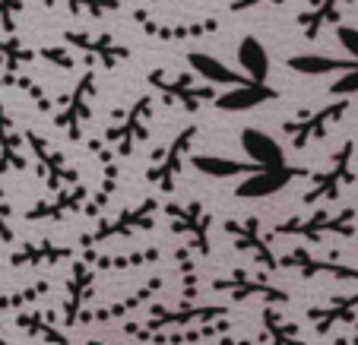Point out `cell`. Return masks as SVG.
Listing matches in <instances>:
<instances>
[{"label":"cell","instance_id":"obj_1","mask_svg":"<svg viewBox=\"0 0 358 345\" xmlns=\"http://www.w3.org/2000/svg\"><path fill=\"white\" fill-rule=\"evenodd\" d=\"M273 237H304V241H327V237H358V210L343 206V210H314L308 216H295L279 222L270 231Z\"/></svg>","mask_w":358,"mask_h":345},{"label":"cell","instance_id":"obj_2","mask_svg":"<svg viewBox=\"0 0 358 345\" xmlns=\"http://www.w3.org/2000/svg\"><path fill=\"white\" fill-rule=\"evenodd\" d=\"M229 314L225 304H181V307H152L143 323H127L130 336L140 339H156L171 330H187L194 323H206V320H219Z\"/></svg>","mask_w":358,"mask_h":345},{"label":"cell","instance_id":"obj_3","mask_svg":"<svg viewBox=\"0 0 358 345\" xmlns=\"http://www.w3.org/2000/svg\"><path fill=\"white\" fill-rule=\"evenodd\" d=\"M156 212H159L156 200H143V203L134 206V210H121V212H115V216L101 219V222L95 225L92 235L83 237V251H92L95 244H101V241L136 237V235H143V231H152L156 228Z\"/></svg>","mask_w":358,"mask_h":345},{"label":"cell","instance_id":"obj_4","mask_svg":"<svg viewBox=\"0 0 358 345\" xmlns=\"http://www.w3.org/2000/svg\"><path fill=\"white\" fill-rule=\"evenodd\" d=\"M355 142L345 140L343 146L336 149V156L330 159V168L314 175V184L311 190H304L301 203L304 206H317V203H333L345 187L355 184Z\"/></svg>","mask_w":358,"mask_h":345},{"label":"cell","instance_id":"obj_5","mask_svg":"<svg viewBox=\"0 0 358 345\" xmlns=\"http://www.w3.org/2000/svg\"><path fill=\"white\" fill-rule=\"evenodd\" d=\"M225 235L235 241V247L241 254H248L254 263L260 266V270L266 272H276L279 270V257L273 254V235H264V228H260V222L254 216L248 219H225Z\"/></svg>","mask_w":358,"mask_h":345},{"label":"cell","instance_id":"obj_6","mask_svg":"<svg viewBox=\"0 0 358 345\" xmlns=\"http://www.w3.org/2000/svg\"><path fill=\"white\" fill-rule=\"evenodd\" d=\"M171 219V231L178 237H187V247L196 254V257H210V228H213V212H206L203 203H169L165 206Z\"/></svg>","mask_w":358,"mask_h":345},{"label":"cell","instance_id":"obj_7","mask_svg":"<svg viewBox=\"0 0 358 345\" xmlns=\"http://www.w3.org/2000/svg\"><path fill=\"white\" fill-rule=\"evenodd\" d=\"M194 136H196V127H184L165 149H159L156 156H152V165L146 168V181L152 184V187H159L162 193H175L178 175H181V168H184V159H187V152H190Z\"/></svg>","mask_w":358,"mask_h":345},{"label":"cell","instance_id":"obj_8","mask_svg":"<svg viewBox=\"0 0 358 345\" xmlns=\"http://www.w3.org/2000/svg\"><path fill=\"white\" fill-rule=\"evenodd\" d=\"M213 291H222V295H229L231 301H266V304H289L292 295L282 288H276V285L264 282V279H257L250 270H231L225 279H213L210 282Z\"/></svg>","mask_w":358,"mask_h":345},{"label":"cell","instance_id":"obj_9","mask_svg":"<svg viewBox=\"0 0 358 345\" xmlns=\"http://www.w3.org/2000/svg\"><path fill=\"white\" fill-rule=\"evenodd\" d=\"M345 111H349V98H339V102L327 105V108H317V111H308L301 115L298 121H285L282 124V133L292 140L295 149H304V146H311V142L324 140L327 130L333 127L336 121H343Z\"/></svg>","mask_w":358,"mask_h":345},{"label":"cell","instance_id":"obj_10","mask_svg":"<svg viewBox=\"0 0 358 345\" xmlns=\"http://www.w3.org/2000/svg\"><path fill=\"white\" fill-rule=\"evenodd\" d=\"M298 177H311L308 168H295V165H279V168H257L241 177V184L235 187L238 200H266V196L282 193L285 187H292V181Z\"/></svg>","mask_w":358,"mask_h":345},{"label":"cell","instance_id":"obj_11","mask_svg":"<svg viewBox=\"0 0 358 345\" xmlns=\"http://www.w3.org/2000/svg\"><path fill=\"white\" fill-rule=\"evenodd\" d=\"M99 263H95L92 254H83L76 257L73 272H70V282H67V298H64V323L76 326L83 317V304L95 295V276H99Z\"/></svg>","mask_w":358,"mask_h":345},{"label":"cell","instance_id":"obj_12","mask_svg":"<svg viewBox=\"0 0 358 345\" xmlns=\"http://www.w3.org/2000/svg\"><path fill=\"white\" fill-rule=\"evenodd\" d=\"M149 115H152V98H140V102L127 111V117H124L117 127L108 130L105 142L115 146L117 159H127L130 152L136 149V142H143L149 136Z\"/></svg>","mask_w":358,"mask_h":345},{"label":"cell","instance_id":"obj_13","mask_svg":"<svg viewBox=\"0 0 358 345\" xmlns=\"http://www.w3.org/2000/svg\"><path fill=\"white\" fill-rule=\"evenodd\" d=\"M279 270H295L304 279H336V282H358V270L345 263H333V260H317L304 247H295L285 257H279Z\"/></svg>","mask_w":358,"mask_h":345},{"label":"cell","instance_id":"obj_14","mask_svg":"<svg viewBox=\"0 0 358 345\" xmlns=\"http://www.w3.org/2000/svg\"><path fill=\"white\" fill-rule=\"evenodd\" d=\"M304 320H311L317 336H327L336 323H355L358 320V288L345 291V295H333L324 307H311V311L304 314Z\"/></svg>","mask_w":358,"mask_h":345},{"label":"cell","instance_id":"obj_15","mask_svg":"<svg viewBox=\"0 0 358 345\" xmlns=\"http://www.w3.org/2000/svg\"><path fill=\"white\" fill-rule=\"evenodd\" d=\"M29 142H32V149H35V159H38V165H41V175H45V181H48V187L55 190H64V187H70V184H76L80 181V175H76V168L67 162V159L61 156V152L55 149V146H48L45 140H41L38 133H29Z\"/></svg>","mask_w":358,"mask_h":345},{"label":"cell","instance_id":"obj_16","mask_svg":"<svg viewBox=\"0 0 358 345\" xmlns=\"http://www.w3.org/2000/svg\"><path fill=\"white\" fill-rule=\"evenodd\" d=\"M89 206V187L86 184H70V187L57 190L55 200H48V203H38L32 212H26L29 222H41V219H67L73 212H86Z\"/></svg>","mask_w":358,"mask_h":345},{"label":"cell","instance_id":"obj_17","mask_svg":"<svg viewBox=\"0 0 358 345\" xmlns=\"http://www.w3.org/2000/svg\"><path fill=\"white\" fill-rule=\"evenodd\" d=\"M276 98V89H270L266 82H244V86H231L222 95H216V108L225 115H241V111H254L260 105L273 102Z\"/></svg>","mask_w":358,"mask_h":345},{"label":"cell","instance_id":"obj_18","mask_svg":"<svg viewBox=\"0 0 358 345\" xmlns=\"http://www.w3.org/2000/svg\"><path fill=\"white\" fill-rule=\"evenodd\" d=\"M149 82H152V86H159L165 95H169V98H175V102L181 105L184 111H190V115H194L203 102H216L213 86H194V82L184 80V76L171 80V76H165V73H152V76H149Z\"/></svg>","mask_w":358,"mask_h":345},{"label":"cell","instance_id":"obj_19","mask_svg":"<svg viewBox=\"0 0 358 345\" xmlns=\"http://www.w3.org/2000/svg\"><path fill=\"white\" fill-rule=\"evenodd\" d=\"M241 149L250 162L264 165V168H279V165H289L285 162V149L279 146L276 136H270L266 130L260 127H244L241 130Z\"/></svg>","mask_w":358,"mask_h":345},{"label":"cell","instance_id":"obj_20","mask_svg":"<svg viewBox=\"0 0 358 345\" xmlns=\"http://www.w3.org/2000/svg\"><path fill=\"white\" fill-rule=\"evenodd\" d=\"M187 64H190V70H194L203 82H213V86H244V82H250V76L235 73V70H231L225 61L206 54V51H190Z\"/></svg>","mask_w":358,"mask_h":345},{"label":"cell","instance_id":"obj_21","mask_svg":"<svg viewBox=\"0 0 358 345\" xmlns=\"http://www.w3.org/2000/svg\"><path fill=\"white\" fill-rule=\"evenodd\" d=\"M159 288H162V276L152 279V282H146L143 288H136L130 298H121V301H115V304H105V307H99V311H92V314H83L80 323H92V320H99V323H108V320L127 317V314H134L136 307L149 304V301H152V295H156Z\"/></svg>","mask_w":358,"mask_h":345},{"label":"cell","instance_id":"obj_22","mask_svg":"<svg viewBox=\"0 0 358 345\" xmlns=\"http://www.w3.org/2000/svg\"><path fill=\"white\" fill-rule=\"evenodd\" d=\"M89 102H92V76H86V80L76 86L73 98H70V105L64 108V115H57V124L64 127V133H67V140H83V124L89 121Z\"/></svg>","mask_w":358,"mask_h":345},{"label":"cell","instance_id":"obj_23","mask_svg":"<svg viewBox=\"0 0 358 345\" xmlns=\"http://www.w3.org/2000/svg\"><path fill=\"white\" fill-rule=\"evenodd\" d=\"M235 61L244 76H250L254 82H266V76H270V51H266V45L260 38L248 35V38L238 41Z\"/></svg>","mask_w":358,"mask_h":345},{"label":"cell","instance_id":"obj_24","mask_svg":"<svg viewBox=\"0 0 358 345\" xmlns=\"http://www.w3.org/2000/svg\"><path fill=\"white\" fill-rule=\"evenodd\" d=\"M190 165H194L200 175H206V177H219V181H225V177H244V175H250V171H257V168H264V165H257V162H235V159H225V156H190Z\"/></svg>","mask_w":358,"mask_h":345},{"label":"cell","instance_id":"obj_25","mask_svg":"<svg viewBox=\"0 0 358 345\" xmlns=\"http://www.w3.org/2000/svg\"><path fill=\"white\" fill-rule=\"evenodd\" d=\"M67 260H76V247H67V244H51V241H38L32 247H26L22 254H16L13 263L16 266H57L67 263Z\"/></svg>","mask_w":358,"mask_h":345},{"label":"cell","instance_id":"obj_26","mask_svg":"<svg viewBox=\"0 0 358 345\" xmlns=\"http://www.w3.org/2000/svg\"><path fill=\"white\" fill-rule=\"evenodd\" d=\"M289 70H295V73H304V76H333V73H345V70H352L358 61H336V57L330 54H292L289 61Z\"/></svg>","mask_w":358,"mask_h":345},{"label":"cell","instance_id":"obj_27","mask_svg":"<svg viewBox=\"0 0 358 345\" xmlns=\"http://www.w3.org/2000/svg\"><path fill=\"white\" fill-rule=\"evenodd\" d=\"M260 323H264V332L270 336V345H308L298 336V326L289 323L279 307H264L260 311Z\"/></svg>","mask_w":358,"mask_h":345},{"label":"cell","instance_id":"obj_28","mask_svg":"<svg viewBox=\"0 0 358 345\" xmlns=\"http://www.w3.org/2000/svg\"><path fill=\"white\" fill-rule=\"evenodd\" d=\"M343 3H345V0H324V3H320V10H314V13H304L301 16L304 35H308V38H317L320 29H324L330 20H336V16H339V7H343Z\"/></svg>","mask_w":358,"mask_h":345},{"label":"cell","instance_id":"obj_29","mask_svg":"<svg viewBox=\"0 0 358 345\" xmlns=\"http://www.w3.org/2000/svg\"><path fill=\"white\" fill-rule=\"evenodd\" d=\"M162 257L159 247H146V251H136V254H127V257H95L99 270H127V266H143V263H156Z\"/></svg>","mask_w":358,"mask_h":345},{"label":"cell","instance_id":"obj_30","mask_svg":"<svg viewBox=\"0 0 358 345\" xmlns=\"http://www.w3.org/2000/svg\"><path fill=\"white\" fill-rule=\"evenodd\" d=\"M20 326H26L29 332H35V336L41 339V342H51V345H70L67 332L55 330L51 323H41L38 314H29V317H20Z\"/></svg>","mask_w":358,"mask_h":345},{"label":"cell","instance_id":"obj_31","mask_svg":"<svg viewBox=\"0 0 358 345\" xmlns=\"http://www.w3.org/2000/svg\"><path fill=\"white\" fill-rule=\"evenodd\" d=\"M73 45H80V47H86V51H99L101 54V61L105 64H117L124 57V47H117V45H111V41H92V38H76V35H67Z\"/></svg>","mask_w":358,"mask_h":345},{"label":"cell","instance_id":"obj_32","mask_svg":"<svg viewBox=\"0 0 358 345\" xmlns=\"http://www.w3.org/2000/svg\"><path fill=\"white\" fill-rule=\"evenodd\" d=\"M330 95H336V98H349V95H358V64L333 80Z\"/></svg>","mask_w":358,"mask_h":345},{"label":"cell","instance_id":"obj_33","mask_svg":"<svg viewBox=\"0 0 358 345\" xmlns=\"http://www.w3.org/2000/svg\"><path fill=\"white\" fill-rule=\"evenodd\" d=\"M336 38H339L345 54H349L352 61H358V29L355 26H336Z\"/></svg>","mask_w":358,"mask_h":345},{"label":"cell","instance_id":"obj_34","mask_svg":"<svg viewBox=\"0 0 358 345\" xmlns=\"http://www.w3.org/2000/svg\"><path fill=\"white\" fill-rule=\"evenodd\" d=\"M219 345H254V342H248V339H235L231 332H225V336L219 339Z\"/></svg>","mask_w":358,"mask_h":345},{"label":"cell","instance_id":"obj_35","mask_svg":"<svg viewBox=\"0 0 358 345\" xmlns=\"http://www.w3.org/2000/svg\"><path fill=\"white\" fill-rule=\"evenodd\" d=\"M333 345H358V320H355V336H349V339H336Z\"/></svg>","mask_w":358,"mask_h":345},{"label":"cell","instance_id":"obj_36","mask_svg":"<svg viewBox=\"0 0 358 345\" xmlns=\"http://www.w3.org/2000/svg\"><path fill=\"white\" fill-rule=\"evenodd\" d=\"M86 345H108V342H101V339H89Z\"/></svg>","mask_w":358,"mask_h":345},{"label":"cell","instance_id":"obj_37","mask_svg":"<svg viewBox=\"0 0 358 345\" xmlns=\"http://www.w3.org/2000/svg\"><path fill=\"white\" fill-rule=\"evenodd\" d=\"M152 345H156V342H152Z\"/></svg>","mask_w":358,"mask_h":345},{"label":"cell","instance_id":"obj_38","mask_svg":"<svg viewBox=\"0 0 358 345\" xmlns=\"http://www.w3.org/2000/svg\"><path fill=\"white\" fill-rule=\"evenodd\" d=\"M355 210H358V206H355Z\"/></svg>","mask_w":358,"mask_h":345}]
</instances>
